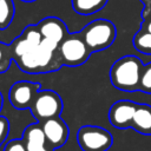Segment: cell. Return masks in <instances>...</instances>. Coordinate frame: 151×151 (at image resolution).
<instances>
[{
  "mask_svg": "<svg viewBox=\"0 0 151 151\" xmlns=\"http://www.w3.org/2000/svg\"><path fill=\"white\" fill-rule=\"evenodd\" d=\"M40 124H41V127H42V131L45 133L47 143L53 149L61 147L67 142L68 133H70L68 126L60 118V116L46 119Z\"/></svg>",
  "mask_w": 151,
  "mask_h": 151,
  "instance_id": "cell-9",
  "label": "cell"
},
{
  "mask_svg": "<svg viewBox=\"0 0 151 151\" xmlns=\"http://www.w3.org/2000/svg\"><path fill=\"white\" fill-rule=\"evenodd\" d=\"M140 1H142L143 5H144L143 11H142V14L150 12V11H151V0H140Z\"/></svg>",
  "mask_w": 151,
  "mask_h": 151,
  "instance_id": "cell-21",
  "label": "cell"
},
{
  "mask_svg": "<svg viewBox=\"0 0 151 151\" xmlns=\"http://www.w3.org/2000/svg\"><path fill=\"white\" fill-rule=\"evenodd\" d=\"M79 33L92 53L110 47L117 37L114 24L107 19H96L87 24Z\"/></svg>",
  "mask_w": 151,
  "mask_h": 151,
  "instance_id": "cell-3",
  "label": "cell"
},
{
  "mask_svg": "<svg viewBox=\"0 0 151 151\" xmlns=\"http://www.w3.org/2000/svg\"><path fill=\"white\" fill-rule=\"evenodd\" d=\"M142 18H143V20H145V19H151V11L147 12V13L142 14Z\"/></svg>",
  "mask_w": 151,
  "mask_h": 151,
  "instance_id": "cell-23",
  "label": "cell"
},
{
  "mask_svg": "<svg viewBox=\"0 0 151 151\" xmlns=\"http://www.w3.org/2000/svg\"><path fill=\"white\" fill-rule=\"evenodd\" d=\"M14 61L21 71L32 74L54 72L64 66L59 51L50 50L41 44L38 46H33Z\"/></svg>",
  "mask_w": 151,
  "mask_h": 151,
  "instance_id": "cell-2",
  "label": "cell"
},
{
  "mask_svg": "<svg viewBox=\"0 0 151 151\" xmlns=\"http://www.w3.org/2000/svg\"><path fill=\"white\" fill-rule=\"evenodd\" d=\"M9 45H11V50H12V54H13V60H15L20 55H22L25 52H27L29 48L35 46L22 33L20 35H18Z\"/></svg>",
  "mask_w": 151,
  "mask_h": 151,
  "instance_id": "cell-16",
  "label": "cell"
},
{
  "mask_svg": "<svg viewBox=\"0 0 151 151\" xmlns=\"http://www.w3.org/2000/svg\"><path fill=\"white\" fill-rule=\"evenodd\" d=\"M2 104H4V98H2V94L0 93V111L2 109Z\"/></svg>",
  "mask_w": 151,
  "mask_h": 151,
  "instance_id": "cell-24",
  "label": "cell"
},
{
  "mask_svg": "<svg viewBox=\"0 0 151 151\" xmlns=\"http://www.w3.org/2000/svg\"><path fill=\"white\" fill-rule=\"evenodd\" d=\"M61 61L66 66H80L85 64L92 51L86 45L80 33H68L58 47Z\"/></svg>",
  "mask_w": 151,
  "mask_h": 151,
  "instance_id": "cell-4",
  "label": "cell"
},
{
  "mask_svg": "<svg viewBox=\"0 0 151 151\" xmlns=\"http://www.w3.org/2000/svg\"><path fill=\"white\" fill-rule=\"evenodd\" d=\"M12 60H13V54H12L11 45L0 42V73H4L8 70Z\"/></svg>",
  "mask_w": 151,
  "mask_h": 151,
  "instance_id": "cell-17",
  "label": "cell"
},
{
  "mask_svg": "<svg viewBox=\"0 0 151 151\" xmlns=\"http://www.w3.org/2000/svg\"><path fill=\"white\" fill-rule=\"evenodd\" d=\"M109 0H71L72 8L80 15H91L105 7Z\"/></svg>",
  "mask_w": 151,
  "mask_h": 151,
  "instance_id": "cell-13",
  "label": "cell"
},
{
  "mask_svg": "<svg viewBox=\"0 0 151 151\" xmlns=\"http://www.w3.org/2000/svg\"><path fill=\"white\" fill-rule=\"evenodd\" d=\"M42 38L60 44L68 34L65 22L57 17H47L37 24Z\"/></svg>",
  "mask_w": 151,
  "mask_h": 151,
  "instance_id": "cell-11",
  "label": "cell"
},
{
  "mask_svg": "<svg viewBox=\"0 0 151 151\" xmlns=\"http://www.w3.org/2000/svg\"><path fill=\"white\" fill-rule=\"evenodd\" d=\"M138 104L131 100H118L110 107L109 120L116 129H130Z\"/></svg>",
  "mask_w": 151,
  "mask_h": 151,
  "instance_id": "cell-8",
  "label": "cell"
},
{
  "mask_svg": "<svg viewBox=\"0 0 151 151\" xmlns=\"http://www.w3.org/2000/svg\"><path fill=\"white\" fill-rule=\"evenodd\" d=\"M131 129L142 134L151 136V105L138 104L132 119Z\"/></svg>",
  "mask_w": 151,
  "mask_h": 151,
  "instance_id": "cell-12",
  "label": "cell"
},
{
  "mask_svg": "<svg viewBox=\"0 0 151 151\" xmlns=\"http://www.w3.org/2000/svg\"><path fill=\"white\" fill-rule=\"evenodd\" d=\"M144 65L136 55H124L110 68L111 84L124 92L140 91V79Z\"/></svg>",
  "mask_w": 151,
  "mask_h": 151,
  "instance_id": "cell-1",
  "label": "cell"
},
{
  "mask_svg": "<svg viewBox=\"0 0 151 151\" xmlns=\"http://www.w3.org/2000/svg\"><path fill=\"white\" fill-rule=\"evenodd\" d=\"M140 91L151 94V63L144 65L140 79Z\"/></svg>",
  "mask_w": 151,
  "mask_h": 151,
  "instance_id": "cell-18",
  "label": "cell"
},
{
  "mask_svg": "<svg viewBox=\"0 0 151 151\" xmlns=\"http://www.w3.org/2000/svg\"><path fill=\"white\" fill-rule=\"evenodd\" d=\"M15 7L13 0H0V29L7 28L13 21Z\"/></svg>",
  "mask_w": 151,
  "mask_h": 151,
  "instance_id": "cell-15",
  "label": "cell"
},
{
  "mask_svg": "<svg viewBox=\"0 0 151 151\" xmlns=\"http://www.w3.org/2000/svg\"><path fill=\"white\" fill-rule=\"evenodd\" d=\"M4 151H27V147H26L22 138H20V139H12V140H9L5 145Z\"/></svg>",
  "mask_w": 151,
  "mask_h": 151,
  "instance_id": "cell-19",
  "label": "cell"
},
{
  "mask_svg": "<svg viewBox=\"0 0 151 151\" xmlns=\"http://www.w3.org/2000/svg\"><path fill=\"white\" fill-rule=\"evenodd\" d=\"M140 27L151 32V19H145V20H143V22H142V26H140Z\"/></svg>",
  "mask_w": 151,
  "mask_h": 151,
  "instance_id": "cell-22",
  "label": "cell"
},
{
  "mask_svg": "<svg viewBox=\"0 0 151 151\" xmlns=\"http://www.w3.org/2000/svg\"><path fill=\"white\" fill-rule=\"evenodd\" d=\"M133 47L143 54L151 55V32L140 27V29L134 34L132 40Z\"/></svg>",
  "mask_w": 151,
  "mask_h": 151,
  "instance_id": "cell-14",
  "label": "cell"
},
{
  "mask_svg": "<svg viewBox=\"0 0 151 151\" xmlns=\"http://www.w3.org/2000/svg\"><path fill=\"white\" fill-rule=\"evenodd\" d=\"M77 142L83 151H107L113 144V137L104 127L84 125L78 130Z\"/></svg>",
  "mask_w": 151,
  "mask_h": 151,
  "instance_id": "cell-5",
  "label": "cell"
},
{
  "mask_svg": "<svg viewBox=\"0 0 151 151\" xmlns=\"http://www.w3.org/2000/svg\"><path fill=\"white\" fill-rule=\"evenodd\" d=\"M32 116L38 123L60 116L63 111V100L60 96L52 90H40L31 106Z\"/></svg>",
  "mask_w": 151,
  "mask_h": 151,
  "instance_id": "cell-6",
  "label": "cell"
},
{
  "mask_svg": "<svg viewBox=\"0 0 151 151\" xmlns=\"http://www.w3.org/2000/svg\"><path fill=\"white\" fill-rule=\"evenodd\" d=\"M40 91L39 83L32 81H17L12 85L8 92L9 103L17 110L31 109L37 93Z\"/></svg>",
  "mask_w": 151,
  "mask_h": 151,
  "instance_id": "cell-7",
  "label": "cell"
},
{
  "mask_svg": "<svg viewBox=\"0 0 151 151\" xmlns=\"http://www.w3.org/2000/svg\"><path fill=\"white\" fill-rule=\"evenodd\" d=\"M21 1H25V2H32V1H35V0H21Z\"/></svg>",
  "mask_w": 151,
  "mask_h": 151,
  "instance_id": "cell-25",
  "label": "cell"
},
{
  "mask_svg": "<svg viewBox=\"0 0 151 151\" xmlns=\"http://www.w3.org/2000/svg\"><path fill=\"white\" fill-rule=\"evenodd\" d=\"M22 140L27 147V151H54L55 150L47 143L41 124L38 122L26 126L22 133Z\"/></svg>",
  "mask_w": 151,
  "mask_h": 151,
  "instance_id": "cell-10",
  "label": "cell"
},
{
  "mask_svg": "<svg viewBox=\"0 0 151 151\" xmlns=\"http://www.w3.org/2000/svg\"><path fill=\"white\" fill-rule=\"evenodd\" d=\"M8 131H9V123H8V120L5 117L0 116V145L7 138Z\"/></svg>",
  "mask_w": 151,
  "mask_h": 151,
  "instance_id": "cell-20",
  "label": "cell"
}]
</instances>
